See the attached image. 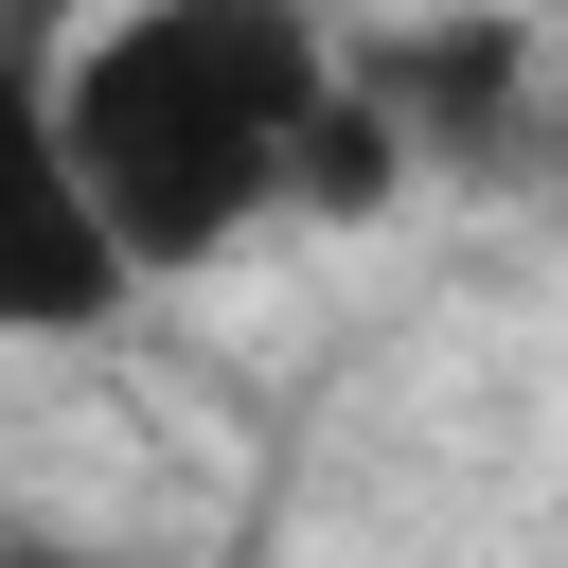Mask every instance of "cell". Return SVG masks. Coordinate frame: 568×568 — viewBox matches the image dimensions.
Segmentation results:
<instances>
[{
    "instance_id": "6da1fadb",
    "label": "cell",
    "mask_w": 568,
    "mask_h": 568,
    "mask_svg": "<svg viewBox=\"0 0 568 568\" xmlns=\"http://www.w3.org/2000/svg\"><path fill=\"white\" fill-rule=\"evenodd\" d=\"M337 71H355V36L320 0H124L106 36L36 53L18 124L124 213V248L160 284H195L266 213H302V142H320Z\"/></svg>"
},
{
    "instance_id": "7a4b0ae2",
    "label": "cell",
    "mask_w": 568,
    "mask_h": 568,
    "mask_svg": "<svg viewBox=\"0 0 568 568\" xmlns=\"http://www.w3.org/2000/svg\"><path fill=\"white\" fill-rule=\"evenodd\" d=\"M355 71L390 89V124L426 142V178H462V195H515V178H550V36L515 18V0H444V18H408V36H355Z\"/></svg>"
},
{
    "instance_id": "3957f363",
    "label": "cell",
    "mask_w": 568,
    "mask_h": 568,
    "mask_svg": "<svg viewBox=\"0 0 568 568\" xmlns=\"http://www.w3.org/2000/svg\"><path fill=\"white\" fill-rule=\"evenodd\" d=\"M124 284H160V266H142V248H124V213H106L36 124H18V284H0V302H18V337H89Z\"/></svg>"
},
{
    "instance_id": "277c9868",
    "label": "cell",
    "mask_w": 568,
    "mask_h": 568,
    "mask_svg": "<svg viewBox=\"0 0 568 568\" xmlns=\"http://www.w3.org/2000/svg\"><path fill=\"white\" fill-rule=\"evenodd\" d=\"M408 178H426V142L390 124L373 71H337V106H320V142H302V231H373Z\"/></svg>"
}]
</instances>
